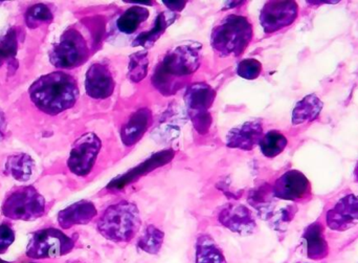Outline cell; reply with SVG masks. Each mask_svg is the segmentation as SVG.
I'll use <instances>...</instances> for the list:
<instances>
[{
    "instance_id": "52a82bcc",
    "label": "cell",
    "mask_w": 358,
    "mask_h": 263,
    "mask_svg": "<svg viewBox=\"0 0 358 263\" xmlns=\"http://www.w3.org/2000/svg\"><path fill=\"white\" fill-rule=\"evenodd\" d=\"M75 248V239L55 228L33 233L27 247V256L31 260H46L67 255Z\"/></svg>"
},
{
    "instance_id": "836d02e7",
    "label": "cell",
    "mask_w": 358,
    "mask_h": 263,
    "mask_svg": "<svg viewBox=\"0 0 358 263\" xmlns=\"http://www.w3.org/2000/svg\"><path fill=\"white\" fill-rule=\"evenodd\" d=\"M4 59H6V55H4L3 50H2V48H0V65L2 64V62H3Z\"/></svg>"
},
{
    "instance_id": "ba28073f",
    "label": "cell",
    "mask_w": 358,
    "mask_h": 263,
    "mask_svg": "<svg viewBox=\"0 0 358 263\" xmlns=\"http://www.w3.org/2000/svg\"><path fill=\"white\" fill-rule=\"evenodd\" d=\"M216 92L206 83H196L187 88L185 102L194 127L199 134H208L212 125L208 109L214 103Z\"/></svg>"
},
{
    "instance_id": "30bf717a",
    "label": "cell",
    "mask_w": 358,
    "mask_h": 263,
    "mask_svg": "<svg viewBox=\"0 0 358 263\" xmlns=\"http://www.w3.org/2000/svg\"><path fill=\"white\" fill-rule=\"evenodd\" d=\"M299 6L294 1H268L260 13V23L266 34L289 27L298 18Z\"/></svg>"
},
{
    "instance_id": "e0dca14e",
    "label": "cell",
    "mask_w": 358,
    "mask_h": 263,
    "mask_svg": "<svg viewBox=\"0 0 358 263\" xmlns=\"http://www.w3.org/2000/svg\"><path fill=\"white\" fill-rule=\"evenodd\" d=\"M98 211L96 206L88 201H78L62 210L58 214L59 226L65 230L73 228V226L86 225L96 218Z\"/></svg>"
},
{
    "instance_id": "4316f807",
    "label": "cell",
    "mask_w": 358,
    "mask_h": 263,
    "mask_svg": "<svg viewBox=\"0 0 358 263\" xmlns=\"http://www.w3.org/2000/svg\"><path fill=\"white\" fill-rule=\"evenodd\" d=\"M149 69L148 52L140 50L129 57L128 63V79L134 83H138L145 79Z\"/></svg>"
},
{
    "instance_id": "d6986e66",
    "label": "cell",
    "mask_w": 358,
    "mask_h": 263,
    "mask_svg": "<svg viewBox=\"0 0 358 263\" xmlns=\"http://www.w3.org/2000/svg\"><path fill=\"white\" fill-rule=\"evenodd\" d=\"M305 253L309 260H325L329 255V246L326 241L324 227L320 222L310 225L302 237Z\"/></svg>"
},
{
    "instance_id": "74e56055",
    "label": "cell",
    "mask_w": 358,
    "mask_h": 263,
    "mask_svg": "<svg viewBox=\"0 0 358 263\" xmlns=\"http://www.w3.org/2000/svg\"><path fill=\"white\" fill-rule=\"evenodd\" d=\"M31 263H37V262H31Z\"/></svg>"
},
{
    "instance_id": "8d00e7d4",
    "label": "cell",
    "mask_w": 358,
    "mask_h": 263,
    "mask_svg": "<svg viewBox=\"0 0 358 263\" xmlns=\"http://www.w3.org/2000/svg\"><path fill=\"white\" fill-rule=\"evenodd\" d=\"M69 263H81V262H69Z\"/></svg>"
},
{
    "instance_id": "7c38bea8",
    "label": "cell",
    "mask_w": 358,
    "mask_h": 263,
    "mask_svg": "<svg viewBox=\"0 0 358 263\" xmlns=\"http://www.w3.org/2000/svg\"><path fill=\"white\" fill-rule=\"evenodd\" d=\"M218 220L223 227L241 236H248L256 231L257 222L252 212L241 204L229 203L221 209Z\"/></svg>"
},
{
    "instance_id": "3957f363",
    "label": "cell",
    "mask_w": 358,
    "mask_h": 263,
    "mask_svg": "<svg viewBox=\"0 0 358 263\" xmlns=\"http://www.w3.org/2000/svg\"><path fill=\"white\" fill-rule=\"evenodd\" d=\"M96 227L99 233L107 241L115 243H130L142 227L140 210L136 204L119 201L103 212Z\"/></svg>"
},
{
    "instance_id": "cb8c5ba5",
    "label": "cell",
    "mask_w": 358,
    "mask_h": 263,
    "mask_svg": "<svg viewBox=\"0 0 358 263\" xmlns=\"http://www.w3.org/2000/svg\"><path fill=\"white\" fill-rule=\"evenodd\" d=\"M149 18V10L144 6H134L127 8L117 19V29L122 33L131 35L138 31L140 25Z\"/></svg>"
},
{
    "instance_id": "9c48e42d",
    "label": "cell",
    "mask_w": 358,
    "mask_h": 263,
    "mask_svg": "<svg viewBox=\"0 0 358 263\" xmlns=\"http://www.w3.org/2000/svg\"><path fill=\"white\" fill-rule=\"evenodd\" d=\"M101 147L102 142L96 134L88 132L80 136L73 144L67 161L69 170L77 176H88L96 164Z\"/></svg>"
},
{
    "instance_id": "5b68a950",
    "label": "cell",
    "mask_w": 358,
    "mask_h": 263,
    "mask_svg": "<svg viewBox=\"0 0 358 263\" xmlns=\"http://www.w3.org/2000/svg\"><path fill=\"white\" fill-rule=\"evenodd\" d=\"M1 212L10 220L31 222L43 216L45 199L33 186L18 187L8 193Z\"/></svg>"
},
{
    "instance_id": "ffe728a7",
    "label": "cell",
    "mask_w": 358,
    "mask_h": 263,
    "mask_svg": "<svg viewBox=\"0 0 358 263\" xmlns=\"http://www.w3.org/2000/svg\"><path fill=\"white\" fill-rule=\"evenodd\" d=\"M323 109V102L315 94H309L298 102L292 111V121L294 125L313 122L317 119Z\"/></svg>"
},
{
    "instance_id": "7402d4cb",
    "label": "cell",
    "mask_w": 358,
    "mask_h": 263,
    "mask_svg": "<svg viewBox=\"0 0 358 263\" xmlns=\"http://www.w3.org/2000/svg\"><path fill=\"white\" fill-rule=\"evenodd\" d=\"M195 263H227L219 246L210 235L198 237L195 245Z\"/></svg>"
},
{
    "instance_id": "44dd1931",
    "label": "cell",
    "mask_w": 358,
    "mask_h": 263,
    "mask_svg": "<svg viewBox=\"0 0 358 263\" xmlns=\"http://www.w3.org/2000/svg\"><path fill=\"white\" fill-rule=\"evenodd\" d=\"M6 173L18 182H27L35 169V161L27 153L10 155L6 159Z\"/></svg>"
},
{
    "instance_id": "9a60e30c",
    "label": "cell",
    "mask_w": 358,
    "mask_h": 263,
    "mask_svg": "<svg viewBox=\"0 0 358 263\" xmlns=\"http://www.w3.org/2000/svg\"><path fill=\"white\" fill-rule=\"evenodd\" d=\"M263 136V125L260 121L246 122L229 132L227 145L231 148L252 150L259 145Z\"/></svg>"
},
{
    "instance_id": "f546056e",
    "label": "cell",
    "mask_w": 358,
    "mask_h": 263,
    "mask_svg": "<svg viewBox=\"0 0 358 263\" xmlns=\"http://www.w3.org/2000/svg\"><path fill=\"white\" fill-rule=\"evenodd\" d=\"M0 48L3 50L6 58H12L15 56L17 50V36L14 29L6 31V35L2 36L0 39Z\"/></svg>"
},
{
    "instance_id": "e575fe53",
    "label": "cell",
    "mask_w": 358,
    "mask_h": 263,
    "mask_svg": "<svg viewBox=\"0 0 358 263\" xmlns=\"http://www.w3.org/2000/svg\"><path fill=\"white\" fill-rule=\"evenodd\" d=\"M355 180H357V182H358V164L357 166V169H355Z\"/></svg>"
},
{
    "instance_id": "8fae6325",
    "label": "cell",
    "mask_w": 358,
    "mask_h": 263,
    "mask_svg": "<svg viewBox=\"0 0 358 263\" xmlns=\"http://www.w3.org/2000/svg\"><path fill=\"white\" fill-rule=\"evenodd\" d=\"M273 194L282 201H305L311 195L310 182L302 172L289 170L275 180Z\"/></svg>"
},
{
    "instance_id": "1f68e13d",
    "label": "cell",
    "mask_w": 358,
    "mask_h": 263,
    "mask_svg": "<svg viewBox=\"0 0 358 263\" xmlns=\"http://www.w3.org/2000/svg\"><path fill=\"white\" fill-rule=\"evenodd\" d=\"M164 4L169 8L171 12H180L187 6L185 1H164Z\"/></svg>"
},
{
    "instance_id": "4dcf8cb0",
    "label": "cell",
    "mask_w": 358,
    "mask_h": 263,
    "mask_svg": "<svg viewBox=\"0 0 358 263\" xmlns=\"http://www.w3.org/2000/svg\"><path fill=\"white\" fill-rule=\"evenodd\" d=\"M14 241V231L8 225H0V254H3Z\"/></svg>"
},
{
    "instance_id": "d4e9b609",
    "label": "cell",
    "mask_w": 358,
    "mask_h": 263,
    "mask_svg": "<svg viewBox=\"0 0 358 263\" xmlns=\"http://www.w3.org/2000/svg\"><path fill=\"white\" fill-rule=\"evenodd\" d=\"M165 234L155 226H148L138 241V248L145 253L155 255L163 247Z\"/></svg>"
},
{
    "instance_id": "d6a6232c",
    "label": "cell",
    "mask_w": 358,
    "mask_h": 263,
    "mask_svg": "<svg viewBox=\"0 0 358 263\" xmlns=\"http://www.w3.org/2000/svg\"><path fill=\"white\" fill-rule=\"evenodd\" d=\"M6 128H8V124H6V115L0 111V141L3 140L6 136Z\"/></svg>"
},
{
    "instance_id": "ac0fdd59",
    "label": "cell",
    "mask_w": 358,
    "mask_h": 263,
    "mask_svg": "<svg viewBox=\"0 0 358 263\" xmlns=\"http://www.w3.org/2000/svg\"><path fill=\"white\" fill-rule=\"evenodd\" d=\"M152 123L150 109L142 108L130 115L127 123L122 127L121 138L125 146H134L146 134Z\"/></svg>"
},
{
    "instance_id": "5bb4252c",
    "label": "cell",
    "mask_w": 358,
    "mask_h": 263,
    "mask_svg": "<svg viewBox=\"0 0 358 263\" xmlns=\"http://www.w3.org/2000/svg\"><path fill=\"white\" fill-rule=\"evenodd\" d=\"M115 82L108 67L103 63H94L88 69L85 90L90 98L104 100L115 92Z\"/></svg>"
},
{
    "instance_id": "484cf974",
    "label": "cell",
    "mask_w": 358,
    "mask_h": 263,
    "mask_svg": "<svg viewBox=\"0 0 358 263\" xmlns=\"http://www.w3.org/2000/svg\"><path fill=\"white\" fill-rule=\"evenodd\" d=\"M287 144L288 141L286 136L278 130H271L267 132L259 143L261 151L266 157H275L281 155Z\"/></svg>"
},
{
    "instance_id": "d590c367",
    "label": "cell",
    "mask_w": 358,
    "mask_h": 263,
    "mask_svg": "<svg viewBox=\"0 0 358 263\" xmlns=\"http://www.w3.org/2000/svg\"><path fill=\"white\" fill-rule=\"evenodd\" d=\"M0 263H12V262H4V260H2L1 258H0Z\"/></svg>"
},
{
    "instance_id": "f1b7e54d",
    "label": "cell",
    "mask_w": 358,
    "mask_h": 263,
    "mask_svg": "<svg viewBox=\"0 0 358 263\" xmlns=\"http://www.w3.org/2000/svg\"><path fill=\"white\" fill-rule=\"evenodd\" d=\"M262 64L257 59H244L240 61L237 66V73L246 80H254L260 76Z\"/></svg>"
},
{
    "instance_id": "603a6c76",
    "label": "cell",
    "mask_w": 358,
    "mask_h": 263,
    "mask_svg": "<svg viewBox=\"0 0 358 263\" xmlns=\"http://www.w3.org/2000/svg\"><path fill=\"white\" fill-rule=\"evenodd\" d=\"M176 16L172 12L161 13L157 17L155 24L151 29L141 34L134 42V46L142 45L144 48H150L157 39L165 33L167 27L173 23Z\"/></svg>"
},
{
    "instance_id": "2e32d148",
    "label": "cell",
    "mask_w": 358,
    "mask_h": 263,
    "mask_svg": "<svg viewBox=\"0 0 358 263\" xmlns=\"http://www.w3.org/2000/svg\"><path fill=\"white\" fill-rule=\"evenodd\" d=\"M174 157V151L169 149V150L161 151L157 155H152L150 159L145 161L144 163L138 165V167L132 169L131 171H128L127 173L123 174L122 176L115 178L113 182L109 184L108 188L121 189L124 188L127 184L134 182L138 180L140 176L152 171L155 168L161 167V166L166 165L169 163Z\"/></svg>"
},
{
    "instance_id": "7a4b0ae2",
    "label": "cell",
    "mask_w": 358,
    "mask_h": 263,
    "mask_svg": "<svg viewBox=\"0 0 358 263\" xmlns=\"http://www.w3.org/2000/svg\"><path fill=\"white\" fill-rule=\"evenodd\" d=\"M79 86L73 76L65 71H52L36 80L29 88V98L42 113L57 115L75 106Z\"/></svg>"
},
{
    "instance_id": "6da1fadb",
    "label": "cell",
    "mask_w": 358,
    "mask_h": 263,
    "mask_svg": "<svg viewBox=\"0 0 358 263\" xmlns=\"http://www.w3.org/2000/svg\"><path fill=\"white\" fill-rule=\"evenodd\" d=\"M201 63V45L180 44L169 50L155 69L152 83L165 96L176 94L185 86Z\"/></svg>"
},
{
    "instance_id": "4fadbf2b",
    "label": "cell",
    "mask_w": 358,
    "mask_h": 263,
    "mask_svg": "<svg viewBox=\"0 0 358 263\" xmlns=\"http://www.w3.org/2000/svg\"><path fill=\"white\" fill-rule=\"evenodd\" d=\"M328 228L336 232H345L358 225V195L342 197L326 214Z\"/></svg>"
},
{
    "instance_id": "8992f818",
    "label": "cell",
    "mask_w": 358,
    "mask_h": 263,
    "mask_svg": "<svg viewBox=\"0 0 358 263\" xmlns=\"http://www.w3.org/2000/svg\"><path fill=\"white\" fill-rule=\"evenodd\" d=\"M90 56L87 40L75 27L61 36L60 41L50 50V61L57 69H71L81 66Z\"/></svg>"
},
{
    "instance_id": "83f0119b",
    "label": "cell",
    "mask_w": 358,
    "mask_h": 263,
    "mask_svg": "<svg viewBox=\"0 0 358 263\" xmlns=\"http://www.w3.org/2000/svg\"><path fill=\"white\" fill-rule=\"evenodd\" d=\"M54 16L50 8L43 3H37L29 8L25 13V23L29 29H36L43 23L50 22Z\"/></svg>"
},
{
    "instance_id": "277c9868",
    "label": "cell",
    "mask_w": 358,
    "mask_h": 263,
    "mask_svg": "<svg viewBox=\"0 0 358 263\" xmlns=\"http://www.w3.org/2000/svg\"><path fill=\"white\" fill-rule=\"evenodd\" d=\"M252 39V25L248 17L231 14L213 29L210 44L221 57L243 54Z\"/></svg>"
}]
</instances>
